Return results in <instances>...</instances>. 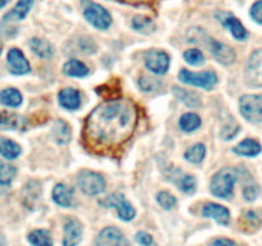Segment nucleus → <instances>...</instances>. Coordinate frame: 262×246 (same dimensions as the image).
<instances>
[{"instance_id": "35", "label": "nucleus", "mask_w": 262, "mask_h": 246, "mask_svg": "<svg viewBox=\"0 0 262 246\" xmlns=\"http://www.w3.org/2000/svg\"><path fill=\"white\" fill-rule=\"evenodd\" d=\"M138 85H140V89L146 92L156 91L161 87V82L155 78H151V77H142V78H140Z\"/></svg>"}, {"instance_id": "7", "label": "nucleus", "mask_w": 262, "mask_h": 246, "mask_svg": "<svg viewBox=\"0 0 262 246\" xmlns=\"http://www.w3.org/2000/svg\"><path fill=\"white\" fill-rule=\"evenodd\" d=\"M100 204L105 208H115L118 210L119 218L123 220H130L135 218L136 212L132 205L125 200V197L122 194H113L107 196L106 199L102 200Z\"/></svg>"}, {"instance_id": "34", "label": "nucleus", "mask_w": 262, "mask_h": 246, "mask_svg": "<svg viewBox=\"0 0 262 246\" xmlns=\"http://www.w3.org/2000/svg\"><path fill=\"white\" fill-rule=\"evenodd\" d=\"M238 131H239V125L233 118H229V122L225 123L222 130V137L224 140H232L237 136Z\"/></svg>"}, {"instance_id": "20", "label": "nucleus", "mask_w": 262, "mask_h": 246, "mask_svg": "<svg viewBox=\"0 0 262 246\" xmlns=\"http://www.w3.org/2000/svg\"><path fill=\"white\" fill-rule=\"evenodd\" d=\"M235 154L242 156H256L261 153V145L256 140L252 138H246V140L241 141L234 149H233Z\"/></svg>"}, {"instance_id": "16", "label": "nucleus", "mask_w": 262, "mask_h": 246, "mask_svg": "<svg viewBox=\"0 0 262 246\" xmlns=\"http://www.w3.org/2000/svg\"><path fill=\"white\" fill-rule=\"evenodd\" d=\"M26 119L19 114L0 112V130H25Z\"/></svg>"}, {"instance_id": "26", "label": "nucleus", "mask_w": 262, "mask_h": 246, "mask_svg": "<svg viewBox=\"0 0 262 246\" xmlns=\"http://www.w3.org/2000/svg\"><path fill=\"white\" fill-rule=\"evenodd\" d=\"M63 72L64 74L71 77H84L89 74V68L82 61L77 60V59H72V60L67 61L64 64Z\"/></svg>"}, {"instance_id": "13", "label": "nucleus", "mask_w": 262, "mask_h": 246, "mask_svg": "<svg viewBox=\"0 0 262 246\" xmlns=\"http://www.w3.org/2000/svg\"><path fill=\"white\" fill-rule=\"evenodd\" d=\"M209 46H210V50H211L212 55L215 56V59H216L219 63L224 64V66H230V64L234 63L235 53L229 45L219 43V41L210 40Z\"/></svg>"}, {"instance_id": "44", "label": "nucleus", "mask_w": 262, "mask_h": 246, "mask_svg": "<svg viewBox=\"0 0 262 246\" xmlns=\"http://www.w3.org/2000/svg\"><path fill=\"white\" fill-rule=\"evenodd\" d=\"M0 53H2V43H0Z\"/></svg>"}, {"instance_id": "6", "label": "nucleus", "mask_w": 262, "mask_h": 246, "mask_svg": "<svg viewBox=\"0 0 262 246\" xmlns=\"http://www.w3.org/2000/svg\"><path fill=\"white\" fill-rule=\"evenodd\" d=\"M179 79L184 84L193 85L205 90H211L216 85L217 76L214 72H202V73H193L188 69H182L179 73Z\"/></svg>"}, {"instance_id": "30", "label": "nucleus", "mask_w": 262, "mask_h": 246, "mask_svg": "<svg viewBox=\"0 0 262 246\" xmlns=\"http://www.w3.org/2000/svg\"><path fill=\"white\" fill-rule=\"evenodd\" d=\"M205 154H206V148H205L204 144H196V145L191 146L188 150L184 154V158L188 161L193 164H199L204 160Z\"/></svg>"}, {"instance_id": "19", "label": "nucleus", "mask_w": 262, "mask_h": 246, "mask_svg": "<svg viewBox=\"0 0 262 246\" xmlns=\"http://www.w3.org/2000/svg\"><path fill=\"white\" fill-rule=\"evenodd\" d=\"M173 94L179 101H182L184 105H187V107L189 108L201 107V99H200V96L196 94V92L188 91V90H184L179 86H174Z\"/></svg>"}, {"instance_id": "37", "label": "nucleus", "mask_w": 262, "mask_h": 246, "mask_svg": "<svg viewBox=\"0 0 262 246\" xmlns=\"http://www.w3.org/2000/svg\"><path fill=\"white\" fill-rule=\"evenodd\" d=\"M184 59L188 61L189 64H193V66H199L204 61V54L201 53V50L199 49H189L184 53Z\"/></svg>"}, {"instance_id": "2", "label": "nucleus", "mask_w": 262, "mask_h": 246, "mask_svg": "<svg viewBox=\"0 0 262 246\" xmlns=\"http://www.w3.org/2000/svg\"><path fill=\"white\" fill-rule=\"evenodd\" d=\"M235 184V173H233L230 169H222L217 172L211 178L210 190L212 194L222 199H228L232 196L233 190Z\"/></svg>"}, {"instance_id": "5", "label": "nucleus", "mask_w": 262, "mask_h": 246, "mask_svg": "<svg viewBox=\"0 0 262 246\" xmlns=\"http://www.w3.org/2000/svg\"><path fill=\"white\" fill-rule=\"evenodd\" d=\"M78 186L86 195H99L105 190V179L101 174L91 171H83L78 176Z\"/></svg>"}, {"instance_id": "40", "label": "nucleus", "mask_w": 262, "mask_h": 246, "mask_svg": "<svg viewBox=\"0 0 262 246\" xmlns=\"http://www.w3.org/2000/svg\"><path fill=\"white\" fill-rule=\"evenodd\" d=\"M138 242L143 246H152L154 245V240H152V236L148 235L146 232H138L137 236H136Z\"/></svg>"}, {"instance_id": "1", "label": "nucleus", "mask_w": 262, "mask_h": 246, "mask_svg": "<svg viewBox=\"0 0 262 246\" xmlns=\"http://www.w3.org/2000/svg\"><path fill=\"white\" fill-rule=\"evenodd\" d=\"M138 112L129 99H112L95 108L83 127V144L90 151L112 153L127 142L137 125Z\"/></svg>"}, {"instance_id": "3", "label": "nucleus", "mask_w": 262, "mask_h": 246, "mask_svg": "<svg viewBox=\"0 0 262 246\" xmlns=\"http://www.w3.org/2000/svg\"><path fill=\"white\" fill-rule=\"evenodd\" d=\"M82 5H83L84 18L94 27L99 28V30H106L112 25V15L104 7L96 4V3L89 2V0H83Z\"/></svg>"}, {"instance_id": "29", "label": "nucleus", "mask_w": 262, "mask_h": 246, "mask_svg": "<svg viewBox=\"0 0 262 246\" xmlns=\"http://www.w3.org/2000/svg\"><path fill=\"white\" fill-rule=\"evenodd\" d=\"M40 197V186L36 182L27 183L26 189L23 190V200H25L26 207L30 208L31 205H35Z\"/></svg>"}, {"instance_id": "43", "label": "nucleus", "mask_w": 262, "mask_h": 246, "mask_svg": "<svg viewBox=\"0 0 262 246\" xmlns=\"http://www.w3.org/2000/svg\"><path fill=\"white\" fill-rule=\"evenodd\" d=\"M8 2H9V0H0V8H3V7H4V5L7 4Z\"/></svg>"}, {"instance_id": "36", "label": "nucleus", "mask_w": 262, "mask_h": 246, "mask_svg": "<svg viewBox=\"0 0 262 246\" xmlns=\"http://www.w3.org/2000/svg\"><path fill=\"white\" fill-rule=\"evenodd\" d=\"M158 201L164 209H171L177 204V199L168 191H161L158 194Z\"/></svg>"}, {"instance_id": "24", "label": "nucleus", "mask_w": 262, "mask_h": 246, "mask_svg": "<svg viewBox=\"0 0 262 246\" xmlns=\"http://www.w3.org/2000/svg\"><path fill=\"white\" fill-rule=\"evenodd\" d=\"M0 101L10 108H17L22 104V95L14 87H9L0 92Z\"/></svg>"}, {"instance_id": "25", "label": "nucleus", "mask_w": 262, "mask_h": 246, "mask_svg": "<svg viewBox=\"0 0 262 246\" xmlns=\"http://www.w3.org/2000/svg\"><path fill=\"white\" fill-rule=\"evenodd\" d=\"M72 190L66 184H56L53 190V199L56 204L61 207H71L72 204Z\"/></svg>"}, {"instance_id": "28", "label": "nucleus", "mask_w": 262, "mask_h": 246, "mask_svg": "<svg viewBox=\"0 0 262 246\" xmlns=\"http://www.w3.org/2000/svg\"><path fill=\"white\" fill-rule=\"evenodd\" d=\"M28 241L33 246H53L50 233L45 230H36L31 232L28 236Z\"/></svg>"}, {"instance_id": "8", "label": "nucleus", "mask_w": 262, "mask_h": 246, "mask_svg": "<svg viewBox=\"0 0 262 246\" xmlns=\"http://www.w3.org/2000/svg\"><path fill=\"white\" fill-rule=\"evenodd\" d=\"M169 55L165 51L151 50L145 55L146 67L155 74H165L169 69Z\"/></svg>"}, {"instance_id": "41", "label": "nucleus", "mask_w": 262, "mask_h": 246, "mask_svg": "<svg viewBox=\"0 0 262 246\" xmlns=\"http://www.w3.org/2000/svg\"><path fill=\"white\" fill-rule=\"evenodd\" d=\"M212 246H237L232 240H228V238H219V240L215 241L212 243Z\"/></svg>"}, {"instance_id": "38", "label": "nucleus", "mask_w": 262, "mask_h": 246, "mask_svg": "<svg viewBox=\"0 0 262 246\" xmlns=\"http://www.w3.org/2000/svg\"><path fill=\"white\" fill-rule=\"evenodd\" d=\"M251 17L253 18V20H256L257 23L262 25V0H258L251 8Z\"/></svg>"}, {"instance_id": "17", "label": "nucleus", "mask_w": 262, "mask_h": 246, "mask_svg": "<svg viewBox=\"0 0 262 246\" xmlns=\"http://www.w3.org/2000/svg\"><path fill=\"white\" fill-rule=\"evenodd\" d=\"M202 214L205 217L214 218L217 223L225 225L229 223L230 220V213L227 208L222 207L219 204H207L205 205L204 210H202Z\"/></svg>"}, {"instance_id": "9", "label": "nucleus", "mask_w": 262, "mask_h": 246, "mask_svg": "<svg viewBox=\"0 0 262 246\" xmlns=\"http://www.w3.org/2000/svg\"><path fill=\"white\" fill-rule=\"evenodd\" d=\"M247 82L253 87H262V49L251 55L247 66Z\"/></svg>"}, {"instance_id": "39", "label": "nucleus", "mask_w": 262, "mask_h": 246, "mask_svg": "<svg viewBox=\"0 0 262 246\" xmlns=\"http://www.w3.org/2000/svg\"><path fill=\"white\" fill-rule=\"evenodd\" d=\"M258 192H260V190H258L257 184H247L246 189L243 190V195H245L246 199L250 200V201H252V200H255L256 197H257Z\"/></svg>"}, {"instance_id": "22", "label": "nucleus", "mask_w": 262, "mask_h": 246, "mask_svg": "<svg viewBox=\"0 0 262 246\" xmlns=\"http://www.w3.org/2000/svg\"><path fill=\"white\" fill-rule=\"evenodd\" d=\"M30 48L40 58H50V56H53V46L49 41L43 40V38H31Z\"/></svg>"}, {"instance_id": "27", "label": "nucleus", "mask_w": 262, "mask_h": 246, "mask_svg": "<svg viewBox=\"0 0 262 246\" xmlns=\"http://www.w3.org/2000/svg\"><path fill=\"white\" fill-rule=\"evenodd\" d=\"M179 125L184 132H193L201 126V118L196 113H186L179 119Z\"/></svg>"}, {"instance_id": "10", "label": "nucleus", "mask_w": 262, "mask_h": 246, "mask_svg": "<svg viewBox=\"0 0 262 246\" xmlns=\"http://www.w3.org/2000/svg\"><path fill=\"white\" fill-rule=\"evenodd\" d=\"M216 18L224 27L229 28L232 35L237 40H245V38H247V31L243 27L241 20L238 18H235L234 15L228 12H217Z\"/></svg>"}, {"instance_id": "42", "label": "nucleus", "mask_w": 262, "mask_h": 246, "mask_svg": "<svg viewBox=\"0 0 262 246\" xmlns=\"http://www.w3.org/2000/svg\"><path fill=\"white\" fill-rule=\"evenodd\" d=\"M119 2L128 3V4H133V5H141V4H150V3H152L154 0H119Z\"/></svg>"}, {"instance_id": "14", "label": "nucleus", "mask_w": 262, "mask_h": 246, "mask_svg": "<svg viewBox=\"0 0 262 246\" xmlns=\"http://www.w3.org/2000/svg\"><path fill=\"white\" fill-rule=\"evenodd\" d=\"M82 238V225L78 220L68 219L64 225L63 246H77Z\"/></svg>"}, {"instance_id": "33", "label": "nucleus", "mask_w": 262, "mask_h": 246, "mask_svg": "<svg viewBox=\"0 0 262 246\" xmlns=\"http://www.w3.org/2000/svg\"><path fill=\"white\" fill-rule=\"evenodd\" d=\"M178 183V187L186 194H191L196 190V179L194 177L189 176V174H184V176H181V178L177 181Z\"/></svg>"}, {"instance_id": "32", "label": "nucleus", "mask_w": 262, "mask_h": 246, "mask_svg": "<svg viewBox=\"0 0 262 246\" xmlns=\"http://www.w3.org/2000/svg\"><path fill=\"white\" fill-rule=\"evenodd\" d=\"M132 27L136 31H140V32L150 33L155 30V25H154L152 19L147 17H143V15H136L132 20Z\"/></svg>"}, {"instance_id": "23", "label": "nucleus", "mask_w": 262, "mask_h": 246, "mask_svg": "<svg viewBox=\"0 0 262 246\" xmlns=\"http://www.w3.org/2000/svg\"><path fill=\"white\" fill-rule=\"evenodd\" d=\"M20 154V146L18 145L14 141L9 140V138L0 137V155H3L4 158L12 159L18 158Z\"/></svg>"}, {"instance_id": "4", "label": "nucleus", "mask_w": 262, "mask_h": 246, "mask_svg": "<svg viewBox=\"0 0 262 246\" xmlns=\"http://www.w3.org/2000/svg\"><path fill=\"white\" fill-rule=\"evenodd\" d=\"M239 108L248 122H262V95H245L241 97Z\"/></svg>"}, {"instance_id": "12", "label": "nucleus", "mask_w": 262, "mask_h": 246, "mask_svg": "<svg viewBox=\"0 0 262 246\" xmlns=\"http://www.w3.org/2000/svg\"><path fill=\"white\" fill-rule=\"evenodd\" d=\"M8 67L13 74H26L31 71L30 63L19 49H10L7 56Z\"/></svg>"}, {"instance_id": "31", "label": "nucleus", "mask_w": 262, "mask_h": 246, "mask_svg": "<svg viewBox=\"0 0 262 246\" xmlns=\"http://www.w3.org/2000/svg\"><path fill=\"white\" fill-rule=\"evenodd\" d=\"M17 169L12 164L0 161V186H9L10 182L15 177Z\"/></svg>"}, {"instance_id": "18", "label": "nucleus", "mask_w": 262, "mask_h": 246, "mask_svg": "<svg viewBox=\"0 0 262 246\" xmlns=\"http://www.w3.org/2000/svg\"><path fill=\"white\" fill-rule=\"evenodd\" d=\"M33 5V0H19L14 8L9 13L4 15V20L7 22H15V20H22Z\"/></svg>"}, {"instance_id": "21", "label": "nucleus", "mask_w": 262, "mask_h": 246, "mask_svg": "<svg viewBox=\"0 0 262 246\" xmlns=\"http://www.w3.org/2000/svg\"><path fill=\"white\" fill-rule=\"evenodd\" d=\"M53 137L54 140L58 144L61 145H66L71 141L72 133H71V127L68 126V123L66 120L58 119L53 126Z\"/></svg>"}, {"instance_id": "15", "label": "nucleus", "mask_w": 262, "mask_h": 246, "mask_svg": "<svg viewBox=\"0 0 262 246\" xmlns=\"http://www.w3.org/2000/svg\"><path fill=\"white\" fill-rule=\"evenodd\" d=\"M59 102L63 108L68 110H76L78 109L79 105H81V96H79V92L76 89H72V87H67L63 89L59 92Z\"/></svg>"}, {"instance_id": "11", "label": "nucleus", "mask_w": 262, "mask_h": 246, "mask_svg": "<svg viewBox=\"0 0 262 246\" xmlns=\"http://www.w3.org/2000/svg\"><path fill=\"white\" fill-rule=\"evenodd\" d=\"M97 246H128L127 238L115 227H106L96 240Z\"/></svg>"}]
</instances>
